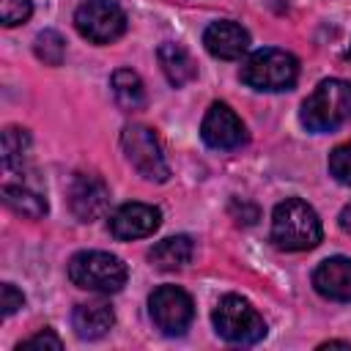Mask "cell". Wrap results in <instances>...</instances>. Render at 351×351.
Here are the masks:
<instances>
[{
    "mask_svg": "<svg viewBox=\"0 0 351 351\" xmlns=\"http://www.w3.org/2000/svg\"><path fill=\"white\" fill-rule=\"evenodd\" d=\"M318 348H321V351H324V348H351V343H343V340H329V343H321Z\"/></svg>",
    "mask_w": 351,
    "mask_h": 351,
    "instance_id": "obj_27",
    "label": "cell"
},
{
    "mask_svg": "<svg viewBox=\"0 0 351 351\" xmlns=\"http://www.w3.org/2000/svg\"><path fill=\"white\" fill-rule=\"evenodd\" d=\"M192 252H195V244L189 236H167L148 250V261L162 271H173L186 266L192 261Z\"/></svg>",
    "mask_w": 351,
    "mask_h": 351,
    "instance_id": "obj_16",
    "label": "cell"
},
{
    "mask_svg": "<svg viewBox=\"0 0 351 351\" xmlns=\"http://www.w3.org/2000/svg\"><path fill=\"white\" fill-rule=\"evenodd\" d=\"M230 214L236 217V222H244V225H252L255 219H258V208L255 206H250V203H244V200H230Z\"/></svg>",
    "mask_w": 351,
    "mask_h": 351,
    "instance_id": "obj_25",
    "label": "cell"
},
{
    "mask_svg": "<svg viewBox=\"0 0 351 351\" xmlns=\"http://www.w3.org/2000/svg\"><path fill=\"white\" fill-rule=\"evenodd\" d=\"M329 173H332L340 184L351 186V143L337 145V148L329 154Z\"/></svg>",
    "mask_w": 351,
    "mask_h": 351,
    "instance_id": "obj_21",
    "label": "cell"
},
{
    "mask_svg": "<svg viewBox=\"0 0 351 351\" xmlns=\"http://www.w3.org/2000/svg\"><path fill=\"white\" fill-rule=\"evenodd\" d=\"M351 118V80H324L304 99L299 121L307 132H335Z\"/></svg>",
    "mask_w": 351,
    "mask_h": 351,
    "instance_id": "obj_2",
    "label": "cell"
},
{
    "mask_svg": "<svg viewBox=\"0 0 351 351\" xmlns=\"http://www.w3.org/2000/svg\"><path fill=\"white\" fill-rule=\"evenodd\" d=\"M156 58H159V66H162L167 82L176 85V88H181V85H186V82H192L197 77V66H195L192 55L181 44H176V41L159 44Z\"/></svg>",
    "mask_w": 351,
    "mask_h": 351,
    "instance_id": "obj_15",
    "label": "cell"
},
{
    "mask_svg": "<svg viewBox=\"0 0 351 351\" xmlns=\"http://www.w3.org/2000/svg\"><path fill=\"white\" fill-rule=\"evenodd\" d=\"M203 44L206 49L214 55V58H222V60H236L247 52L250 47V33L239 25V22H230V19H219V22H211L203 33Z\"/></svg>",
    "mask_w": 351,
    "mask_h": 351,
    "instance_id": "obj_13",
    "label": "cell"
},
{
    "mask_svg": "<svg viewBox=\"0 0 351 351\" xmlns=\"http://www.w3.org/2000/svg\"><path fill=\"white\" fill-rule=\"evenodd\" d=\"M71 324H74L77 337H82V340H99V337H104V335L112 329L115 313H112V307L104 304V302L77 304L74 313H71Z\"/></svg>",
    "mask_w": 351,
    "mask_h": 351,
    "instance_id": "obj_14",
    "label": "cell"
},
{
    "mask_svg": "<svg viewBox=\"0 0 351 351\" xmlns=\"http://www.w3.org/2000/svg\"><path fill=\"white\" fill-rule=\"evenodd\" d=\"M74 27L93 44H110L126 33V14L112 0H85L74 11Z\"/></svg>",
    "mask_w": 351,
    "mask_h": 351,
    "instance_id": "obj_7",
    "label": "cell"
},
{
    "mask_svg": "<svg viewBox=\"0 0 351 351\" xmlns=\"http://www.w3.org/2000/svg\"><path fill=\"white\" fill-rule=\"evenodd\" d=\"M200 137L208 148L230 151V148H239L241 143H247V129H244L241 118L225 101H214L200 123Z\"/></svg>",
    "mask_w": 351,
    "mask_h": 351,
    "instance_id": "obj_9",
    "label": "cell"
},
{
    "mask_svg": "<svg viewBox=\"0 0 351 351\" xmlns=\"http://www.w3.org/2000/svg\"><path fill=\"white\" fill-rule=\"evenodd\" d=\"M33 52L38 60H44L47 66H60L63 55H66V41L58 30H41L33 41Z\"/></svg>",
    "mask_w": 351,
    "mask_h": 351,
    "instance_id": "obj_20",
    "label": "cell"
},
{
    "mask_svg": "<svg viewBox=\"0 0 351 351\" xmlns=\"http://www.w3.org/2000/svg\"><path fill=\"white\" fill-rule=\"evenodd\" d=\"M148 313L165 335H184L192 324L195 304L186 291L176 285H159L148 299Z\"/></svg>",
    "mask_w": 351,
    "mask_h": 351,
    "instance_id": "obj_8",
    "label": "cell"
},
{
    "mask_svg": "<svg viewBox=\"0 0 351 351\" xmlns=\"http://www.w3.org/2000/svg\"><path fill=\"white\" fill-rule=\"evenodd\" d=\"M41 348L60 351L63 343H60V337H58L52 329H41V332H36L33 337H27V340H22V343L16 346V351H41Z\"/></svg>",
    "mask_w": 351,
    "mask_h": 351,
    "instance_id": "obj_23",
    "label": "cell"
},
{
    "mask_svg": "<svg viewBox=\"0 0 351 351\" xmlns=\"http://www.w3.org/2000/svg\"><path fill=\"white\" fill-rule=\"evenodd\" d=\"M30 14H33L30 0H0V22L5 27H14V25L25 22Z\"/></svg>",
    "mask_w": 351,
    "mask_h": 351,
    "instance_id": "obj_22",
    "label": "cell"
},
{
    "mask_svg": "<svg viewBox=\"0 0 351 351\" xmlns=\"http://www.w3.org/2000/svg\"><path fill=\"white\" fill-rule=\"evenodd\" d=\"M27 154H30V134H27V129L8 126L3 132V165L8 170H22Z\"/></svg>",
    "mask_w": 351,
    "mask_h": 351,
    "instance_id": "obj_19",
    "label": "cell"
},
{
    "mask_svg": "<svg viewBox=\"0 0 351 351\" xmlns=\"http://www.w3.org/2000/svg\"><path fill=\"white\" fill-rule=\"evenodd\" d=\"M340 228H343L346 233H351V203L340 211Z\"/></svg>",
    "mask_w": 351,
    "mask_h": 351,
    "instance_id": "obj_26",
    "label": "cell"
},
{
    "mask_svg": "<svg viewBox=\"0 0 351 351\" xmlns=\"http://www.w3.org/2000/svg\"><path fill=\"white\" fill-rule=\"evenodd\" d=\"M346 58H348V60H351V49H348V52H346Z\"/></svg>",
    "mask_w": 351,
    "mask_h": 351,
    "instance_id": "obj_28",
    "label": "cell"
},
{
    "mask_svg": "<svg viewBox=\"0 0 351 351\" xmlns=\"http://www.w3.org/2000/svg\"><path fill=\"white\" fill-rule=\"evenodd\" d=\"M313 285L332 302H351V258L335 255L321 261L313 271Z\"/></svg>",
    "mask_w": 351,
    "mask_h": 351,
    "instance_id": "obj_12",
    "label": "cell"
},
{
    "mask_svg": "<svg viewBox=\"0 0 351 351\" xmlns=\"http://www.w3.org/2000/svg\"><path fill=\"white\" fill-rule=\"evenodd\" d=\"M110 203V189L96 173H77L71 186H69V206L77 219L93 222L96 217L104 214Z\"/></svg>",
    "mask_w": 351,
    "mask_h": 351,
    "instance_id": "obj_10",
    "label": "cell"
},
{
    "mask_svg": "<svg viewBox=\"0 0 351 351\" xmlns=\"http://www.w3.org/2000/svg\"><path fill=\"white\" fill-rule=\"evenodd\" d=\"M162 222V211L148 203H123L112 217H110V230L115 239L129 241V239H143L151 236Z\"/></svg>",
    "mask_w": 351,
    "mask_h": 351,
    "instance_id": "obj_11",
    "label": "cell"
},
{
    "mask_svg": "<svg viewBox=\"0 0 351 351\" xmlns=\"http://www.w3.org/2000/svg\"><path fill=\"white\" fill-rule=\"evenodd\" d=\"M0 296H3L0 307H3V315H5V318H8L11 313H16V310L25 304V296H22V291H16L11 282H3V288H0Z\"/></svg>",
    "mask_w": 351,
    "mask_h": 351,
    "instance_id": "obj_24",
    "label": "cell"
},
{
    "mask_svg": "<svg viewBox=\"0 0 351 351\" xmlns=\"http://www.w3.org/2000/svg\"><path fill=\"white\" fill-rule=\"evenodd\" d=\"M214 329L219 337L236 346H252L266 337V321L263 315L241 296H222L219 304L211 313Z\"/></svg>",
    "mask_w": 351,
    "mask_h": 351,
    "instance_id": "obj_5",
    "label": "cell"
},
{
    "mask_svg": "<svg viewBox=\"0 0 351 351\" xmlns=\"http://www.w3.org/2000/svg\"><path fill=\"white\" fill-rule=\"evenodd\" d=\"M121 148L129 159V165L148 181H167L170 178V167L165 162V154H162V145L154 134V129L143 126V123H129L123 126L121 132Z\"/></svg>",
    "mask_w": 351,
    "mask_h": 351,
    "instance_id": "obj_6",
    "label": "cell"
},
{
    "mask_svg": "<svg viewBox=\"0 0 351 351\" xmlns=\"http://www.w3.org/2000/svg\"><path fill=\"white\" fill-rule=\"evenodd\" d=\"M3 203L27 219H41L49 211L47 197L25 184H3Z\"/></svg>",
    "mask_w": 351,
    "mask_h": 351,
    "instance_id": "obj_17",
    "label": "cell"
},
{
    "mask_svg": "<svg viewBox=\"0 0 351 351\" xmlns=\"http://www.w3.org/2000/svg\"><path fill=\"white\" fill-rule=\"evenodd\" d=\"M321 219L310 203L302 197H285L282 203L274 206L271 214V241L280 250L299 252V250H313L321 241Z\"/></svg>",
    "mask_w": 351,
    "mask_h": 351,
    "instance_id": "obj_1",
    "label": "cell"
},
{
    "mask_svg": "<svg viewBox=\"0 0 351 351\" xmlns=\"http://www.w3.org/2000/svg\"><path fill=\"white\" fill-rule=\"evenodd\" d=\"M112 96L121 110H140L145 104V88L137 71L132 69H118L112 74Z\"/></svg>",
    "mask_w": 351,
    "mask_h": 351,
    "instance_id": "obj_18",
    "label": "cell"
},
{
    "mask_svg": "<svg viewBox=\"0 0 351 351\" xmlns=\"http://www.w3.org/2000/svg\"><path fill=\"white\" fill-rule=\"evenodd\" d=\"M69 280L85 291L115 293L126 282V263L118 255L101 250H85L69 261Z\"/></svg>",
    "mask_w": 351,
    "mask_h": 351,
    "instance_id": "obj_4",
    "label": "cell"
},
{
    "mask_svg": "<svg viewBox=\"0 0 351 351\" xmlns=\"http://www.w3.org/2000/svg\"><path fill=\"white\" fill-rule=\"evenodd\" d=\"M239 77L244 85H250L255 90H269V93L288 90L299 77V60L285 49L263 47V49H255L241 63Z\"/></svg>",
    "mask_w": 351,
    "mask_h": 351,
    "instance_id": "obj_3",
    "label": "cell"
}]
</instances>
